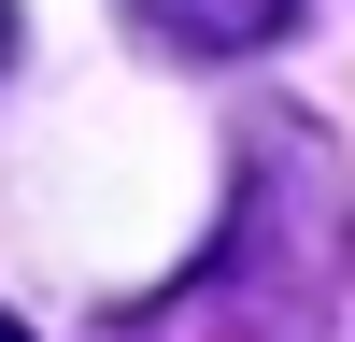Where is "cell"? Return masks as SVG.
Instances as JSON below:
<instances>
[{
	"label": "cell",
	"instance_id": "6da1fadb",
	"mask_svg": "<svg viewBox=\"0 0 355 342\" xmlns=\"http://www.w3.org/2000/svg\"><path fill=\"white\" fill-rule=\"evenodd\" d=\"M355 243V200H341V157L313 129H256L242 157V214H227V243L199 256L185 314L199 342H313L327 328V271Z\"/></svg>",
	"mask_w": 355,
	"mask_h": 342
},
{
	"label": "cell",
	"instance_id": "7a4b0ae2",
	"mask_svg": "<svg viewBox=\"0 0 355 342\" xmlns=\"http://www.w3.org/2000/svg\"><path fill=\"white\" fill-rule=\"evenodd\" d=\"M142 28L185 43V57H256V43L299 28V0H142Z\"/></svg>",
	"mask_w": 355,
	"mask_h": 342
},
{
	"label": "cell",
	"instance_id": "3957f363",
	"mask_svg": "<svg viewBox=\"0 0 355 342\" xmlns=\"http://www.w3.org/2000/svg\"><path fill=\"white\" fill-rule=\"evenodd\" d=\"M0 57H15V0H0Z\"/></svg>",
	"mask_w": 355,
	"mask_h": 342
},
{
	"label": "cell",
	"instance_id": "277c9868",
	"mask_svg": "<svg viewBox=\"0 0 355 342\" xmlns=\"http://www.w3.org/2000/svg\"><path fill=\"white\" fill-rule=\"evenodd\" d=\"M0 342H28V328H15V314H0Z\"/></svg>",
	"mask_w": 355,
	"mask_h": 342
}]
</instances>
